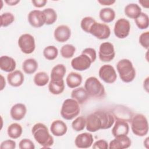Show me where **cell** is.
Returning <instances> with one entry per match:
<instances>
[{
  "label": "cell",
  "mask_w": 149,
  "mask_h": 149,
  "mask_svg": "<svg viewBox=\"0 0 149 149\" xmlns=\"http://www.w3.org/2000/svg\"><path fill=\"white\" fill-rule=\"evenodd\" d=\"M31 132L36 141L42 148H49L53 145L54 138L45 125L42 123L35 124L32 127Z\"/></svg>",
  "instance_id": "1"
},
{
  "label": "cell",
  "mask_w": 149,
  "mask_h": 149,
  "mask_svg": "<svg viewBox=\"0 0 149 149\" xmlns=\"http://www.w3.org/2000/svg\"><path fill=\"white\" fill-rule=\"evenodd\" d=\"M116 69L120 79L125 83L132 81L136 76V70L132 62L127 59H122L116 64Z\"/></svg>",
  "instance_id": "2"
},
{
  "label": "cell",
  "mask_w": 149,
  "mask_h": 149,
  "mask_svg": "<svg viewBox=\"0 0 149 149\" xmlns=\"http://www.w3.org/2000/svg\"><path fill=\"white\" fill-rule=\"evenodd\" d=\"M84 88L88 95L92 97H103L105 94L104 86L97 77L94 76H91L86 79Z\"/></svg>",
  "instance_id": "3"
},
{
  "label": "cell",
  "mask_w": 149,
  "mask_h": 149,
  "mask_svg": "<svg viewBox=\"0 0 149 149\" xmlns=\"http://www.w3.org/2000/svg\"><path fill=\"white\" fill-rule=\"evenodd\" d=\"M79 104L73 98L65 100L62 105L61 115L66 120H72L80 113Z\"/></svg>",
  "instance_id": "4"
},
{
  "label": "cell",
  "mask_w": 149,
  "mask_h": 149,
  "mask_svg": "<svg viewBox=\"0 0 149 149\" xmlns=\"http://www.w3.org/2000/svg\"><path fill=\"white\" fill-rule=\"evenodd\" d=\"M130 122L132 130L135 135L143 137L147 134L148 123L147 119L144 115L137 114L133 116Z\"/></svg>",
  "instance_id": "5"
},
{
  "label": "cell",
  "mask_w": 149,
  "mask_h": 149,
  "mask_svg": "<svg viewBox=\"0 0 149 149\" xmlns=\"http://www.w3.org/2000/svg\"><path fill=\"white\" fill-rule=\"evenodd\" d=\"M18 45L23 53L26 54L33 53L36 48L34 37L27 33L21 35L18 40Z\"/></svg>",
  "instance_id": "6"
},
{
  "label": "cell",
  "mask_w": 149,
  "mask_h": 149,
  "mask_svg": "<svg viewBox=\"0 0 149 149\" xmlns=\"http://www.w3.org/2000/svg\"><path fill=\"white\" fill-rule=\"evenodd\" d=\"M130 30V23L125 18L118 19L114 26L113 31L115 36L118 38H125L129 34Z\"/></svg>",
  "instance_id": "7"
},
{
  "label": "cell",
  "mask_w": 149,
  "mask_h": 149,
  "mask_svg": "<svg viewBox=\"0 0 149 149\" xmlns=\"http://www.w3.org/2000/svg\"><path fill=\"white\" fill-rule=\"evenodd\" d=\"M99 58L104 62L111 61L115 56L113 45L109 42H104L101 44L99 48Z\"/></svg>",
  "instance_id": "8"
},
{
  "label": "cell",
  "mask_w": 149,
  "mask_h": 149,
  "mask_svg": "<svg viewBox=\"0 0 149 149\" xmlns=\"http://www.w3.org/2000/svg\"><path fill=\"white\" fill-rule=\"evenodd\" d=\"M99 77L105 83L111 84L114 83L117 75L114 68L111 65H104L99 69Z\"/></svg>",
  "instance_id": "9"
},
{
  "label": "cell",
  "mask_w": 149,
  "mask_h": 149,
  "mask_svg": "<svg viewBox=\"0 0 149 149\" xmlns=\"http://www.w3.org/2000/svg\"><path fill=\"white\" fill-rule=\"evenodd\" d=\"M90 33L98 39L104 40L110 36L111 30L109 27L106 24L96 22L93 25Z\"/></svg>",
  "instance_id": "10"
},
{
  "label": "cell",
  "mask_w": 149,
  "mask_h": 149,
  "mask_svg": "<svg viewBox=\"0 0 149 149\" xmlns=\"http://www.w3.org/2000/svg\"><path fill=\"white\" fill-rule=\"evenodd\" d=\"M91 63L92 62L89 57L83 54L75 57L71 61V66L72 68L78 71L87 70L90 67Z\"/></svg>",
  "instance_id": "11"
},
{
  "label": "cell",
  "mask_w": 149,
  "mask_h": 149,
  "mask_svg": "<svg viewBox=\"0 0 149 149\" xmlns=\"http://www.w3.org/2000/svg\"><path fill=\"white\" fill-rule=\"evenodd\" d=\"M28 21L31 26L39 28L45 24V16L42 11L33 10L28 15Z\"/></svg>",
  "instance_id": "12"
},
{
  "label": "cell",
  "mask_w": 149,
  "mask_h": 149,
  "mask_svg": "<svg viewBox=\"0 0 149 149\" xmlns=\"http://www.w3.org/2000/svg\"><path fill=\"white\" fill-rule=\"evenodd\" d=\"M111 112L116 120L124 122H130L133 116L130 110L123 106L116 107Z\"/></svg>",
  "instance_id": "13"
},
{
  "label": "cell",
  "mask_w": 149,
  "mask_h": 149,
  "mask_svg": "<svg viewBox=\"0 0 149 149\" xmlns=\"http://www.w3.org/2000/svg\"><path fill=\"white\" fill-rule=\"evenodd\" d=\"M93 135L90 133H83L77 135L74 140V144L77 148H87L93 143Z\"/></svg>",
  "instance_id": "14"
},
{
  "label": "cell",
  "mask_w": 149,
  "mask_h": 149,
  "mask_svg": "<svg viewBox=\"0 0 149 149\" xmlns=\"http://www.w3.org/2000/svg\"><path fill=\"white\" fill-rule=\"evenodd\" d=\"M131 140L127 135L118 136L110 141L108 148L109 149L127 148L131 146Z\"/></svg>",
  "instance_id": "15"
},
{
  "label": "cell",
  "mask_w": 149,
  "mask_h": 149,
  "mask_svg": "<svg viewBox=\"0 0 149 149\" xmlns=\"http://www.w3.org/2000/svg\"><path fill=\"white\" fill-rule=\"evenodd\" d=\"M101 121V129H108L112 127L115 122V118L111 112L104 110H98L94 112Z\"/></svg>",
  "instance_id": "16"
},
{
  "label": "cell",
  "mask_w": 149,
  "mask_h": 149,
  "mask_svg": "<svg viewBox=\"0 0 149 149\" xmlns=\"http://www.w3.org/2000/svg\"><path fill=\"white\" fill-rule=\"evenodd\" d=\"M86 119V127L88 132H95L101 129V121L99 116L95 112L88 115Z\"/></svg>",
  "instance_id": "17"
},
{
  "label": "cell",
  "mask_w": 149,
  "mask_h": 149,
  "mask_svg": "<svg viewBox=\"0 0 149 149\" xmlns=\"http://www.w3.org/2000/svg\"><path fill=\"white\" fill-rule=\"evenodd\" d=\"M55 39L59 42H64L68 41L71 36L70 29L66 25L58 26L54 30Z\"/></svg>",
  "instance_id": "18"
},
{
  "label": "cell",
  "mask_w": 149,
  "mask_h": 149,
  "mask_svg": "<svg viewBox=\"0 0 149 149\" xmlns=\"http://www.w3.org/2000/svg\"><path fill=\"white\" fill-rule=\"evenodd\" d=\"M27 112V108L24 104L17 103L15 104L10 109V115L11 118L15 120H20L23 119Z\"/></svg>",
  "instance_id": "19"
},
{
  "label": "cell",
  "mask_w": 149,
  "mask_h": 149,
  "mask_svg": "<svg viewBox=\"0 0 149 149\" xmlns=\"http://www.w3.org/2000/svg\"><path fill=\"white\" fill-rule=\"evenodd\" d=\"M24 75L23 73L19 70L10 72L7 76L8 83L13 87H19L24 82Z\"/></svg>",
  "instance_id": "20"
},
{
  "label": "cell",
  "mask_w": 149,
  "mask_h": 149,
  "mask_svg": "<svg viewBox=\"0 0 149 149\" xmlns=\"http://www.w3.org/2000/svg\"><path fill=\"white\" fill-rule=\"evenodd\" d=\"M68 127L66 123L61 120H55L51 125L50 131L55 136H62L66 133Z\"/></svg>",
  "instance_id": "21"
},
{
  "label": "cell",
  "mask_w": 149,
  "mask_h": 149,
  "mask_svg": "<svg viewBox=\"0 0 149 149\" xmlns=\"http://www.w3.org/2000/svg\"><path fill=\"white\" fill-rule=\"evenodd\" d=\"M129 126L126 122L116 120L112 129V133L116 137L118 136L127 135L129 133Z\"/></svg>",
  "instance_id": "22"
},
{
  "label": "cell",
  "mask_w": 149,
  "mask_h": 149,
  "mask_svg": "<svg viewBox=\"0 0 149 149\" xmlns=\"http://www.w3.org/2000/svg\"><path fill=\"white\" fill-rule=\"evenodd\" d=\"M16 66V61L12 57L3 55L0 58V68L6 72H12L14 71Z\"/></svg>",
  "instance_id": "23"
},
{
  "label": "cell",
  "mask_w": 149,
  "mask_h": 149,
  "mask_svg": "<svg viewBox=\"0 0 149 149\" xmlns=\"http://www.w3.org/2000/svg\"><path fill=\"white\" fill-rule=\"evenodd\" d=\"M88 94L84 88L80 87L75 88L71 93L72 98L75 100L79 104H83L88 98Z\"/></svg>",
  "instance_id": "24"
},
{
  "label": "cell",
  "mask_w": 149,
  "mask_h": 149,
  "mask_svg": "<svg viewBox=\"0 0 149 149\" xmlns=\"http://www.w3.org/2000/svg\"><path fill=\"white\" fill-rule=\"evenodd\" d=\"M65 89L64 80L51 79L48 84V90L49 92L54 95H59L61 94Z\"/></svg>",
  "instance_id": "25"
},
{
  "label": "cell",
  "mask_w": 149,
  "mask_h": 149,
  "mask_svg": "<svg viewBox=\"0 0 149 149\" xmlns=\"http://www.w3.org/2000/svg\"><path fill=\"white\" fill-rule=\"evenodd\" d=\"M66 82L69 88H77L82 82V76L78 73L70 72L66 77Z\"/></svg>",
  "instance_id": "26"
},
{
  "label": "cell",
  "mask_w": 149,
  "mask_h": 149,
  "mask_svg": "<svg viewBox=\"0 0 149 149\" xmlns=\"http://www.w3.org/2000/svg\"><path fill=\"white\" fill-rule=\"evenodd\" d=\"M124 12L128 17L135 19L141 13V9L139 5L132 3L125 6Z\"/></svg>",
  "instance_id": "27"
},
{
  "label": "cell",
  "mask_w": 149,
  "mask_h": 149,
  "mask_svg": "<svg viewBox=\"0 0 149 149\" xmlns=\"http://www.w3.org/2000/svg\"><path fill=\"white\" fill-rule=\"evenodd\" d=\"M38 63L37 61L33 58H29L26 59L22 64V69L25 73L31 74L34 73L38 69Z\"/></svg>",
  "instance_id": "28"
},
{
  "label": "cell",
  "mask_w": 149,
  "mask_h": 149,
  "mask_svg": "<svg viewBox=\"0 0 149 149\" xmlns=\"http://www.w3.org/2000/svg\"><path fill=\"white\" fill-rule=\"evenodd\" d=\"M99 16L102 22L108 23L114 20L115 17V12L112 8H104L100 10Z\"/></svg>",
  "instance_id": "29"
},
{
  "label": "cell",
  "mask_w": 149,
  "mask_h": 149,
  "mask_svg": "<svg viewBox=\"0 0 149 149\" xmlns=\"http://www.w3.org/2000/svg\"><path fill=\"white\" fill-rule=\"evenodd\" d=\"M66 72V67L63 64H58L52 69L51 72V79L53 80H61Z\"/></svg>",
  "instance_id": "30"
},
{
  "label": "cell",
  "mask_w": 149,
  "mask_h": 149,
  "mask_svg": "<svg viewBox=\"0 0 149 149\" xmlns=\"http://www.w3.org/2000/svg\"><path fill=\"white\" fill-rule=\"evenodd\" d=\"M23 129L20 125L17 123L10 124L7 129V133L9 137L13 139H16L20 137L22 134Z\"/></svg>",
  "instance_id": "31"
},
{
  "label": "cell",
  "mask_w": 149,
  "mask_h": 149,
  "mask_svg": "<svg viewBox=\"0 0 149 149\" xmlns=\"http://www.w3.org/2000/svg\"><path fill=\"white\" fill-rule=\"evenodd\" d=\"M49 79V76L47 73L45 72H39L35 74L33 80L36 86L42 87L48 83Z\"/></svg>",
  "instance_id": "32"
},
{
  "label": "cell",
  "mask_w": 149,
  "mask_h": 149,
  "mask_svg": "<svg viewBox=\"0 0 149 149\" xmlns=\"http://www.w3.org/2000/svg\"><path fill=\"white\" fill-rule=\"evenodd\" d=\"M45 16V24L51 25L54 24L57 19V14L55 10L52 8H46L42 10Z\"/></svg>",
  "instance_id": "33"
},
{
  "label": "cell",
  "mask_w": 149,
  "mask_h": 149,
  "mask_svg": "<svg viewBox=\"0 0 149 149\" xmlns=\"http://www.w3.org/2000/svg\"><path fill=\"white\" fill-rule=\"evenodd\" d=\"M136 24L140 29H146L149 26V18L148 16L143 12L134 19Z\"/></svg>",
  "instance_id": "34"
},
{
  "label": "cell",
  "mask_w": 149,
  "mask_h": 149,
  "mask_svg": "<svg viewBox=\"0 0 149 149\" xmlns=\"http://www.w3.org/2000/svg\"><path fill=\"white\" fill-rule=\"evenodd\" d=\"M58 55V48L54 45L46 47L43 50V55L48 60L52 61L55 59Z\"/></svg>",
  "instance_id": "35"
},
{
  "label": "cell",
  "mask_w": 149,
  "mask_h": 149,
  "mask_svg": "<svg viewBox=\"0 0 149 149\" xmlns=\"http://www.w3.org/2000/svg\"><path fill=\"white\" fill-rule=\"evenodd\" d=\"M76 51V48L72 44H65L61 48V56L66 59L72 58Z\"/></svg>",
  "instance_id": "36"
},
{
  "label": "cell",
  "mask_w": 149,
  "mask_h": 149,
  "mask_svg": "<svg viewBox=\"0 0 149 149\" xmlns=\"http://www.w3.org/2000/svg\"><path fill=\"white\" fill-rule=\"evenodd\" d=\"M86 124V118L83 116H79L72 122V127L74 130L76 132H80L85 128Z\"/></svg>",
  "instance_id": "37"
},
{
  "label": "cell",
  "mask_w": 149,
  "mask_h": 149,
  "mask_svg": "<svg viewBox=\"0 0 149 149\" xmlns=\"http://www.w3.org/2000/svg\"><path fill=\"white\" fill-rule=\"evenodd\" d=\"M96 22V21L94 19V18L87 16L84 18L81 21L80 26L81 28L83 31H84L86 33H90V30L93 26V25Z\"/></svg>",
  "instance_id": "38"
},
{
  "label": "cell",
  "mask_w": 149,
  "mask_h": 149,
  "mask_svg": "<svg viewBox=\"0 0 149 149\" xmlns=\"http://www.w3.org/2000/svg\"><path fill=\"white\" fill-rule=\"evenodd\" d=\"M1 26L7 27L15 20L14 15L10 12H5L1 15Z\"/></svg>",
  "instance_id": "39"
},
{
  "label": "cell",
  "mask_w": 149,
  "mask_h": 149,
  "mask_svg": "<svg viewBox=\"0 0 149 149\" xmlns=\"http://www.w3.org/2000/svg\"><path fill=\"white\" fill-rule=\"evenodd\" d=\"M139 42L145 49H148L149 47V32L146 31L141 34L139 37Z\"/></svg>",
  "instance_id": "40"
},
{
  "label": "cell",
  "mask_w": 149,
  "mask_h": 149,
  "mask_svg": "<svg viewBox=\"0 0 149 149\" xmlns=\"http://www.w3.org/2000/svg\"><path fill=\"white\" fill-rule=\"evenodd\" d=\"M20 149H34L35 146L33 142L29 139H23L20 140L19 144Z\"/></svg>",
  "instance_id": "41"
},
{
  "label": "cell",
  "mask_w": 149,
  "mask_h": 149,
  "mask_svg": "<svg viewBox=\"0 0 149 149\" xmlns=\"http://www.w3.org/2000/svg\"><path fill=\"white\" fill-rule=\"evenodd\" d=\"M81 54H85L87 56H88L89 57V58L90 59L92 63L94 62L96 59L97 54H96L95 50L94 48H85L83 50Z\"/></svg>",
  "instance_id": "42"
},
{
  "label": "cell",
  "mask_w": 149,
  "mask_h": 149,
  "mask_svg": "<svg viewBox=\"0 0 149 149\" xmlns=\"http://www.w3.org/2000/svg\"><path fill=\"white\" fill-rule=\"evenodd\" d=\"M16 142L12 140H6L1 144V149H15L16 148Z\"/></svg>",
  "instance_id": "43"
},
{
  "label": "cell",
  "mask_w": 149,
  "mask_h": 149,
  "mask_svg": "<svg viewBox=\"0 0 149 149\" xmlns=\"http://www.w3.org/2000/svg\"><path fill=\"white\" fill-rule=\"evenodd\" d=\"M93 148L94 149H107L108 148V144L105 140L100 139L96 141L93 146Z\"/></svg>",
  "instance_id": "44"
},
{
  "label": "cell",
  "mask_w": 149,
  "mask_h": 149,
  "mask_svg": "<svg viewBox=\"0 0 149 149\" xmlns=\"http://www.w3.org/2000/svg\"><path fill=\"white\" fill-rule=\"evenodd\" d=\"M32 3L35 7L42 8L45 5L47 2L46 0H33L31 1Z\"/></svg>",
  "instance_id": "45"
},
{
  "label": "cell",
  "mask_w": 149,
  "mask_h": 149,
  "mask_svg": "<svg viewBox=\"0 0 149 149\" xmlns=\"http://www.w3.org/2000/svg\"><path fill=\"white\" fill-rule=\"evenodd\" d=\"M98 2L102 5H111L115 2V0H98Z\"/></svg>",
  "instance_id": "46"
},
{
  "label": "cell",
  "mask_w": 149,
  "mask_h": 149,
  "mask_svg": "<svg viewBox=\"0 0 149 149\" xmlns=\"http://www.w3.org/2000/svg\"><path fill=\"white\" fill-rule=\"evenodd\" d=\"M5 2L8 5L13 6V5H16L17 3H18L20 2V1L19 0H5Z\"/></svg>",
  "instance_id": "47"
},
{
  "label": "cell",
  "mask_w": 149,
  "mask_h": 149,
  "mask_svg": "<svg viewBox=\"0 0 149 149\" xmlns=\"http://www.w3.org/2000/svg\"><path fill=\"white\" fill-rule=\"evenodd\" d=\"M139 2L144 8H148V7H149V1L148 0H147V1H139Z\"/></svg>",
  "instance_id": "48"
},
{
  "label": "cell",
  "mask_w": 149,
  "mask_h": 149,
  "mask_svg": "<svg viewBox=\"0 0 149 149\" xmlns=\"http://www.w3.org/2000/svg\"><path fill=\"white\" fill-rule=\"evenodd\" d=\"M148 77H147L146 80L144 81V88L146 90V91L148 92Z\"/></svg>",
  "instance_id": "49"
},
{
  "label": "cell",
  "mask_w": 149,
  "mask_h": 149,
  "mask_svg": "<svg viewBox=\"0 0 149 149\" xmlns=\"http://www.w3.org/2000/svg\"><path fill=\"white\" fill-rule=\"evenodd\" d=\"M1 90H2L3 89V88L5 87V80L3 79V77L1 75Z\"/></svg>",
  "instance_id": "50"
},
{
  "label": "cell",
  "mask_w": 149,
  "mask_h": 149,
  "mask_svg": "<svg viewBox=\"0 0 149 149\" xmlns=\"http://www.w3.org/2000/svg\"><path fill=\"white\" fill-rule=\"evenodd\" d=\"M144 145L145 146V147L148 148V137H147L146 139V140L144 141Z\"/></svg>",
  "instance_id": "51"
}]
</instances>
